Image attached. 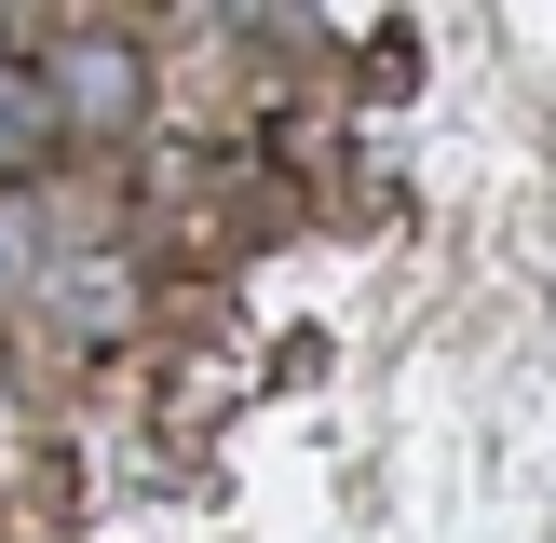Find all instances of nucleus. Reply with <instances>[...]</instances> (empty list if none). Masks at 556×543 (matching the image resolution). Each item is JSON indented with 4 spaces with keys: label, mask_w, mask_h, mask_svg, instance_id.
Returning a JSON list of instances; mask_svg holds the SVG:
<instances>
[{
    "label": "nucleus",
    "mask_w": 556,
    "mask_h": 543,
    "mask_svg": "<svg viewBox=\"0 0 556 543\" xmlns=\"http://www.w3.org/2000/svg\"><path fill=\"white\" fill-rule=\"evenodd\" d=\"M27 150H54V81L0 68V163H27Z\"/></svg>",
    "instance_id": "f257e3e1"
}]
</instances>
